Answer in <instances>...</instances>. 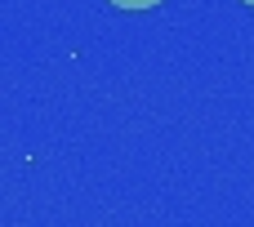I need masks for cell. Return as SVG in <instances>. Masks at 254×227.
I'll use <instances>...</instances> for the list:
<instances>
[{"mask_svg":"<svg viewBox=\"0 0 254 227\" xmlns=\"http://www.w3.org/2000/svg\"><path fill=\"white\" fill-rule=\"evenodd\" d=\"M116 9H156L161 0H112Z\"/></svg>","mask_w":254,"mask_h":227,"instance_id":"cell-1","label":"cell"},{"mask_svg":"<svg viewBox=\"0 0 254 227\" xmlns=\"http://www.w3.org/2000/svg\"><path fill=\"white\" fill-rule=\"evenodd\" d=\"M246 4H250V9H254V0H246Z\"/></svg>","mask_w":254,"mask_h":227,"instance_id":"cell-2","label":"cell"}]
</instances>
